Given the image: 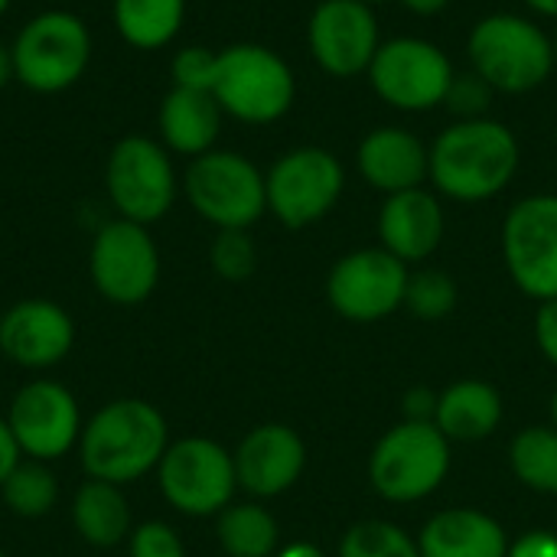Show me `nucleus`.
Masks as SVG:
<instances>
[{
  "instance_id": "7",
  "label": "nucleus",
  "mask_w": 557,
  "mask_h": 557,
  "mask_svg": "<svg viewBox=\"0 0 557 557\" xmlns=\"http://www.w3.org/2000/svg\"><path fill=\"white\" fill-rule=\"evenodd\" d=\"M183 196L189 209L222 228H251L268 215L264 170L238 150L215 147L183 170Z\"/></svg>"
},
{
  "instance_id": "5",
  "label": "nucleus",
  "mask_w": 557,
  "mask_h": 557,
  "mask_svg": "<svg viewBox=\"0 0 557 557\" xmlns=\"http://www.w3.org/2000/svg\"><path fill=\"white\" fill-rule=\"evenodd\" d=\"M88 23L62 7L33 13L13 36V75L36 95H59L82 82L91 65Z\"/></svg>"
},
{
  "instance_id": "17",
  "label": "nucleus",
  "mask_w": 557,
  "mask_h": 557,
  "mask_svg": "<svg viewBox=\"0 0 557 557\" xmlns=\"http://www.w3.org/2000/svg\"><path fill=\"white\" fill-rule=\"evenodd\" d=\"M75 346L72 313L49 297H26L0 317V352L29 372L59 366Z\"/></svg>"
},
{
  "instance_id": "4",
  "label": "nucleus",
  "mask_w": 557,
  "mask_h": 557,
  "mask_svg": "<svg viewBox=\"0 0 557 557\" xmlns=\"http://www.w3.org/2000/svg\"><path fill=\"white\" fill-rule=\"evenodd\" d=\"M212 98L225 117L245 127H268L297 104V75L277 49L264 42H232L219 49Z\"/></svg>"
},
{
  "instance_id": "11",
  "label": "nucleus",
  "mask_w": 557,
  "mask_h": 557,
  "mask_svg": "<svg viewBox=\"0 0 557 557\" xmlns=\"http://www.w3.org/2000/svg\"><path fill=\"white\" fill-rule=\"evenodd\" d=\"M157 486L170 509L189 519L219 516L232 506L238 476L232 454L209 437L173 441L157 467Z\"/></svg>"
},
{
  "instance_id": "10",
  "label": "nucleus",
  "mask_w": 557,
  "mask_h": 557,
  "mask_svg": "<svg viewBox=\"0 0 557 557\" xmlns=\"http://www.w3.org/2000/svg\"><path fill=\"white\" fill-rule=\"evenodd\" d=\"M450 473V441L437 424L401 421L379 437L369 457L372 490L388 503H421Z\"/></svg>"
},
{
  "instance_id": "27",
  "label": "nucleus",
  "mask_w": 557,
  "mask_h": 557,
  "mask_svg": "<svg viewBox=\"0 0 557 557\" xmlns=\"http://www.w3.org/2000/svg\"><path fill=\"white\" fill-rule=\"evenodd\" d=\"M0 499L16 519H42L59 503V480L49 470V463L23 457L3 480Z\"/></svg>"
},
{
  "instance_id": "16",
  "label": "nucleus",
  "mask_w": 557,
  "mask_h": 557,
  "mask_svg": "<svg viewBox=\"0 0 557 557\" xmlns=\"http://www.w3.org/2000/svg\"><path fill=\"white\" fill-rule=\"evenodd\" d=\"M7 424L23 457L42 460V463L62 460L65 454H72L85 428L75 395L62 382H52V379H33L13 395Z\"/></svg>"
},
{
  "instance_id": "24",
  "label": "nucleus",
  "mask_w": 557,
  "mask_h": 557,
  "mask_svg": "<svg viewBox=\"0 0 557 557\" xmlns=\"http://www.w3.org/2000/svg\"><path fill=\"white\" fill-rule=\"evenodd\" d=\"M72 525L91 548H117L131 539L134 519L124 486L104 480H85L72 499Z\"/></svg>"
},
{
  "instance_id": "12",
  "label": "nucleus",
  "mask_w": 557,
  "mask_h": 557,
  "mask_svg": "<svg viewBox=\"0 0 557 557\" xmlns=\"http://www.w3.org/2000/svg\"><path fill=\"white\" fill-rule=\"evenodd\" d=\"M91 287L114 307H137L160 284V248L147 225L111 219L98 225L88 248Z\"/></svg>"
},
{
  "instance_id": "47",
  "label": "nucleus",
  "mask_w": 557,
  "mask_h": 557,
  "mask_svg": "<svg viewBox=\"0 0 557 557\" xmlns=\"http://www.w3.org/2000/svg\"><path fill=\"white\" fill-rule=\"evenodd\" d=\"M0 557H7V555H3V552H0Z\"/></svg>"
},
{
  "instance_id": "39",
  "label": "nucleus",
  "mask_w": 557,
  "mask_h": 557,
  "mask_svg": "<svg viewBox=\"0 0 557 557\" xmlns=\"http://www.w3.org/2000/svg\"><path fill=\"white\" fill-rule=\"evenodd\" d=\"M411 16H421V20H431V16H441L447 7H450V0H398Z\"/></svg>"
},
{
  "instance_id": "40",
  "label": "nucleus",
  "mask_w": 557,
  "mask_h": 557,
  "mask_svg": "<svg viewBox=\"0 0 557 557\" xmlns=\"http://www.w3.org/2000/svg\"><path fill=\"white\" fill-rule=\"evenodd\" d=\"M532 16H539V20H557V0H519Z\"/></svg>"
},
{
  "instance_id": "34",
  "label": "nucleus",
  "mask_w": 557,
  "mask_h": 557,
  "mask_svg": "<svg viewBox=\"0 0 557 557\" xmlns=\"http://www.w3.org/2000/svg\"><path fill=\"white\" fill-rule=\"evenodd\" d=\"M127 557H186V545L170 522H140L127 539Z\"/></svg>"
},
{
  "instance_id": "31",
  "label": "nucleus",
  "mask_w": 557,
  "mask_h": 557,
  "mask_svg": "<svg viewBox=\"0 0 557 557\" xmlns=\"http://www.w3.org/2000/svg\"><path fill=\"white\" fill-rule=\"evenodd\" d=\"M209 264L228 284L248 281L258 271V245H255L251 232L248 228H222V232H215V238L209 245Z\"/></svg>"
},
{
  "instance_id": "13",
  "label": "nucleus",
  "mask_w": 557,
  "mask_h": 557,
  "mask_svg": "<svg viewBox=\"0 0 557 557\" xmlns=\"http://www.w3.org/2000/svg\"><path fill=\"white\" fill-rule=\"evenodd\" d=\"M503 261L525 297L539 304L557 300V193H532L509 206Z\"/></svg>"
},
{
  "instance_id": "43",
  "label": "nucleus",
  "mask_w": 557,
  "mask_h": 557,
  "mask_svg": "<svg viewBox=\"0 0 557 557\" xmlns=\"http://www.w3.org/2000/svg\"><path fill=\"white\" fill-rule=\"evenodd\" d=\"M10 7H13V0H0V20L7 16V10H10Z\"/></svg>"
},
{
  "instance_id": "37",
  "label": "nucleus",
  "mask_w": 557,
  "mask_h": 557,
  "mask_svg": "<svg viewBox=\"0 0 557 557\" xmlns=\"http://www.w3.org/2000/svg\"><path fill=\"white\" fill-rule=\"evenodd\" d=\"M437 414V392L431 388H414L405 395V421H418V424H434Z\"/></svg>"
},
{
  "instance_id": "9",
  "label": "nucleus",
  "mask_w": 557,
  "mask_h": 557,
  "mask_svg": "<svg viewBox=\"0 0 557 557\" xmlns=\"http://www.w3.org/2000/svg\"><path fill=\"white\" fill-rule=\"evenodd\" d=\"M268 212L290 232L326 219L346 193V166L339 153L320 144L284 150L264 170Z\"/></svg>"
},
{
  "instance_id": "33",
  "label": "nucleus",
  "mask_w": 557,
  "mask_h": 557,
  "mask_svg": "<svg viewBox=\"0 0 557 557\" xmlns=\"http://www.w3.org/2000/svg\"><path fill=\"white\" fill-rule=\"evenodd\" d=\"M219 52L209 46H180L170 59V78L173 88H193V91H212L215 82Z\"/></svg>"
},
{
  "instance_id": "25",
  "label": "nucleus",
  "mask_w": 557,
  "mask_h": 557,
  "mask_svg": "<svg viewBox=\"0 0 557 557\" xmlns=\"http://www.w3.org/2000/svg\"><path fill=\"white\" fill-rule=\"evenodd\" d=\"M111 23L137 52L166 49L186 23V0H111Z\"/></svg>"
},
{
  "instance_id": "26",
  "label": "nucleus",
  "mask_w": 557,
  "mask_h": 557,
  "mask_svg": "<svg viewBox=\"0 0 557 557\" xmlns=\"http://www.w3.org/2000/svg\"><path fill=\"white\" fill-rule=\"evenodd\" d=\"M215 539L228 557L277 555V519L258 503H232L215 516Z\"/></svg>"
},
{
  "instance_id": "44",
  "label": "nucleus",
  "mask_w": 557,
  "mask_h": 557,
  "mask_svg": "<svg viewBox=\"0 0 557 557\" xmlns=\"http://www.w3.org/2000/svg\"><path fill=\"white\" fill-rule=\"evenodd\" d=\"M552 49H555V65H557V20H555V29H552Z\"/></svg>"
},
{
  "instance_id": "2",
  "label": "nucleus",
  "mask_w": 557,
  "mask_h": 557,
  "mask_svg": "<svg viewBox=\"0 0 557 557\" xmlns=\"http://www.w3.org/2000/svg\"><path fill=\"white\" fill-rule=\"evenodd\" d=\"M166 447L170 428L160 408L144 398H114L85 421L78 460L88 480L131 486L157 473Z\"/></svg>"
},
{
  "instance_id": "18",
  "label": "nucleus",
  "mask_w": 557,
  "mask_h": 557,
  "mask_svg": "<svg viewBox=\"0 0 557 557\" xmlns=\"http://www.w3.org/2000/svg\"><path fill=\"white\" fill-rule=\"evenodd\" d=\"M356 173L382 196L428 186L431 144L401 124H379L366 131L356 147Z\"/></svg>"
},
{
  "instance_id": "19",
  "label": "nucleus",
  "mask_w": 557,
  "mask_h": 557,
  "mask_svg": "<svg viewBox=\"0 0 557 557\" xmlns=\"http://www.w3.org/2000/svg\"><path fill=\"white\" fill-rule=\"evenodd\" d=\"M238 490L255 499H274L287 493L307 467V447L287 424H258L242 437L232 454Z\"/></svg>"
},
{
  "instance_id": "3",
  "label": "nucleus",
  "mask_w": 557,
  "mask_h": 557,
  "mask_svg": "<svg viewBox=\"0 0 557 557\" xmlns=\"http://www.w3.org/2000/svg\"><path fill=\"white\" fill-rule=\"evenodd\" d=\"M467 65L499 95H529L555 75L552 29L532 13L493 10L467 33Z\"/></svg>"
},
{
  "instance_id": "8",
  "label": "nucleus",
  "mask_w": 557,
  "mask_h": 557,
  "mask_svg": "<svg viewBox=\"0 0 557 557\" xmlns=\"http://www.w3.org/2000/svg\"><path fill=\"white\" fill-rule=\"evenodd\" d=\"M454 72V59L441 42L405 33L382 39L366 78L385 108L398 114H428L444 104Z\"/></svg>"
},
{
  "instance_id": "6",
  "label": "nucleus",
  "mask_w": 557,
  "mask_h": 557,
  "mask_svg": "<svg viewBox=\"0 0 557 557\" xmlns=\"http://www.w3.org/2000/svg\"><path fill=\"white\" fill-rule=\"evenodd\" d=\"M104 193L117 219L150 228L170 215L183 193L176 157L157 137L127 134L108 150Z\"/></svg>"
},
{
  "instance_id": "22",
  "label": "nucleus",
  "mask_w": 557,
  "mask_h": 557,
  "mask_svg": "<svg viewBox=\"0 0 557 557\" xmlns=\"http://www.w3.org/2000/svg\"><path fill=\"white\" fill-rule=\"evenodd\" d=\"M421 557H506V529L480 509H447L428 519L418 535Z\"/></svg>"
},
{
  "instance_id": "45",
  "label": "nucleus",
  "mask_w": 557,
  "mask_h": 557,
  "mask_svg": "<svg viewBox=\"0 0 557 557\" xmlns=\"http://www.w3.org/2000/svg\"><path fill=\"white\" fill-rule=\"evenodd\" d=\"M552 418H555V428H557V388H555V398H552Z\"/></svg>"
},
{
  "instance_id": "42",
  "label": "nucleus",
  "mask_w": 557,
  "mask_h": 557,
  "mask_svg": "<svg viewBox=\"0 0 557 557\" xmlns=\"http://www.w3.org/2000/svg\"><path fill=\"white\" fill-rule=\"evenodd\" d=\"M274 557H326L317 545H310V542H297V545H287L284 552H277Z\"/></svg>"
},
{
  "instance_id": "1",
  "label": "nucleus",
  "mask_w": 557,
  "mask_h": 557,
  "mask_svg": "<svg viewBox=\"0 0 557 557\" xmlns=\"http://www.w3.org/2000/svg\"><path fill=\"white\" fill-rule=\"evenodd\" d=\"M522 166V144L499 117L450 121L431 140V189L441 199L476 206L506 193Z\"/></svg>"
},
{
  "instance_id": "23",
  "label": "nucleus",
  "mask_w": 557,
  "mask_h": 557,
  "mask_svg": "<svg viewBox=\"0 0 557 557\" xmlns=\"http://www.w3.org/2000/svg\"><path fill=\"white\" fill-rule=\"evenodd\" d=\"M503 395L480 379L454 382L437 395L434 424L444 431L447 441H486L503 424Z\"/></svg>"
},
{
  "instance_id": "38",
  "label": "nucleus",
  "mask_w": 557,
  "mask_h": 557,
  "mask_svg": "<svg viewBox=\"0 0 557 557\" xmlns=\"http://www.w3.org/2000/svg\"><path fill=\"white\" fill-rule=\"evenodd\" d=\"M20 460H23V450H20V444H16V437H13L7 418H0V486H3V480L13 473V467H16Z\"/></svg>"
},
{
  "instance_id": "35",
  "label": "nucleus",
  "mask_w": 557,
  "mask_h": 557,
  "mask_svg": "<svg viewBox=\"0 0 557 557\" xmlns=\"http://www.w3.org/2000/svg\"><path fill=\"white\" fill-rule=\"evenodd\" d=\"M535 343H539L542 356L552 366H557V300L539 304V313H535Z\"/></svg>"
},
{
  "instance_id": "21",
  "label": "nucleus",
  "mask_w": 557,
  "mask_h": 557,
  "mask_svg": "<svg viewBox=\"0 0 557 557\" xmlns=\"http://www.w3.org/2000/svg\"><path fill=\"white\" fill-rule=\"evenodd\" d=\"M225 114L212 91L170 88L157 108V140L173 153L196 160L219 147Z\"/></svg>"
},
{
  "instance_id": "46",
  "label": "nucleus",
  "mask_w": 557,
  "mask_h": 557,
  "mask_svg": "<svg viewBox=\"0 0 557 557\" xmlns=\"http://www.w3.org/2000/svg\"><path fill=\"white\" fill-rule=\"evenodd\" d=\"M362 3H369V7H382V3H392V0H362Z\"/></svg>"
},
{
  "instance_id": "36",
  "label": "nucleus",
  "mask_w": 557,
  "mask_h": 557,
  "mask_svg": "<svg viewBox=\"0 0 557 557\" xmlns=\"http://www.w3.org/2000/svg\"><path fill=\"white\" fill-rule=\"evenodd\" d=\"M506 557H557V535L555 532H545V529L525 532L522 539H516L509 545V555Z\"/></svg>"
},
{
  "instance_id": "41",
  "label": "nucleus",
  "mask_w": 557,
  "mask_h": 557,
  "mask_svg": "<svg viewBox=\"0 0 557 557\" xmlns=\"http://www.w3.org/2000/svg\"><path fill=\"white\" fill-rule=\"evenodd\" d=\"M10 82H16V75H13V52H10V42H0V91Z\"/></svg>"
},
{
  "instance_id": "30",
  "label": "nucleus",
  "mask_w": 557,
  "mask_h": 557,
  "mask_svg": "<svg viewBox=\"0 0 557 557\" xmlns=\"http://www.w3.org/2000/svg\"><path fill=\"white\" fill-rule=\"evenodd\" d=\"M339 557H421V552H418V539L405 535L398 525L369 519L343 535Z\"/></svg>"
},
{
  "instance_id": "29",
  "label": "nucleus",
  "mask_w": 557,
  "mask_h": 557,
  "mask_svg": "<svg viewBox=\"0 0 557 557\" xmlns=\"http://www.w3.org/2000/svg\"><path fill=\"white\" fill-rule=\"evenodd\" d=\"M457 281L441 271V268H421L408 274V287H405V307L418 317V320H444L454 313L457 307Z\"/></svg>"
},
{
  "instance_id": "14",
  "label": "nucleus",
  "mask_w": 557,
  "mask_h": 557,
  "mask_svg": "<svg viewBox=\"0 0 557 557\" xmlns=\"http://www.w3.org/2000/svg\"><path fill=\"white\" fill-rule=\"evenodd\" d=\"M382 39L379 13L362 0H320L307 16V52L336 82L366 75Z\"/></svg>"
},
{
  "instance_id": "32",
  "label": "nucleus",
  "mask_w": 557,
  "mask_h": 557,
  "mask_svg": "<svg viewBox=\"0 0 557 557\" xmlns=\"http://www.w3.org/2000/svg\"><path fill=\"white\" fill-rule=\"evenodd\" d=\"M499 91L470 65L454 72V82L444 95V111L450 114V121H476V117H490L493 104H496Z\"/></svg>"
},
{
  "instance_id": "15",
  "label": "nucleus",
  "mask_w": 557,
  "mask_h": 557,
  "mask_svg": "<svg viewBox=\"0 0 557 557\" xmlns=\"http://www.w3.org/2000/svg\"><path fill=\"white\" fill-rule=\"evenodd\" d=\"M408 274V264L382 245L356 248L330 268L326 300L349 323H375L405 307Z\"/></svg>"
},
{
  "instance_id": "20",
  "label": "nucleus",
  "mask_w": 557,
  "mask_h": 557,
  "mask_svg": "<svg viewBox=\"0 0 557 557\" xmlns=\"http://www.w3.org/2000/svg\"><path fill=\"white\" fill-rule=\"evenodd\" d=\"M375 225H379V245L385 251H392L405 264H421L441 248L447 232V215L441 196L428 186H418L385 196Z\"/></svg>"
},
{
  "instance_id": "28",
  "label": "nucleus",
  "mask_w": 557,
  "mask_h": 557,
  "mask_svg": "<svg viewBox=\"0 0 557 557\" xmlns=\"http://www.w3.org/2000/svg\"><path fill=\"white\" fill-rule=\"evenodd\" d=\"M509 463L522 486L557 496V428H525L516 434Z\"/></svg>"
}]
</instances>
